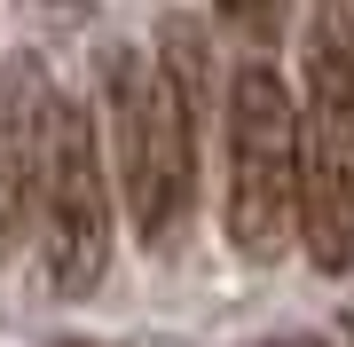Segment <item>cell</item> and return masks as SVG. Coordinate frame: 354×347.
Instances as JSON below:
<instances>
[{
  "label": "cell",
  "mask_w": 354,
  "mask_h": 347,
  "mask_svg": "<svg viewBox=\"0 0 354 347\" xmlns=\"http://www.w3.org/2000/svg\"><path fill=\"white\" fill-rule=\"evenodd\" d=\"M111 166H102L95 118L64 103L48 142V174H39V260H48L55 292H95L111 269Z\"/></svg>",
  "instance_id": "3"
},
{
  "label": "cell",
  "mask_w": 354,
  "mask_h": 347,
  "mask_svg": "<svg viewBox=\"0 0 354 347\" xmlns=\"http://www.w3.org/2000/svg\"><path fill=\"white\" fill-rule=\"evenodd\" d=\"M339 8H346V24H354V0H339Z\"/></svg>",
  "instance_id": "10"
},
{
  "label": "cell",
  "mask_w": 354,
  "mask_h": 347,
  "mask_svg": "<svg viewBox=\"0 0 354 347\" xmlns=\"http://www.w3.org/2000/svg\"><path fill=\"white\" fill-rule=\"evenodd\" d=\"M283 229H299V103L252 55L228 87V237L244 260H276Z\"/></svg>",
  "instance_id": "2"
},
{
  "label": "cell",
  "mask_w": 354,
  "mask_h": 347,
  "mask_svg": "<svg viewBox=\"0 0 354 347\" xmlns=\"http://www.w3.org/2000/svg\"><path fill=\"white\" fill-rule=\"evenodd\" d=\"M158 79L205 142V118H213V39H205V16H189V8L158 16Z\"/></svg>",
  "instance_id": "5"
},
{
  "label": "cell",
  "mask_w": 354,
  "mask_h": 347,
  "mask_svg": "<svg viewBox=\"0 0 354 347\" xmlns=\"http://www.w3.org/2000/svg\"><path fill=\"white\" fill-rule=\"evenodd\" d=\"M24 8H32L48 32H79V24L95 16V0H24Z\"/></svg>",
  "instance_id": "8"
},
{
  "label": "cell",
  "mask_w": 354,
  "mask_h": 347,
  "mask_svg": "<svg viewBox=\"0 0 354 347\" xmlns=\"http://www.w3.org/2000/svg\"><path fill=\"white\" fill-rule=\"evenodd\" d=\"M299 244L323 276L354 269V150L299 111Z\"/></svg>",
  "instance_id": "4"
},
{
  "label": "cell",
  "mask_w": 354,
  "mask_h": 347,
  "mask_svg": "<svg viewBox=\"0 0 354 347\" xmlns=\"http://www.w3.org/2000/svg\"><path fill=\"white\" fill-rule=\"evenodd\" d=\"M64 347H95V339H64Z\"/></svg>",
  "instance_id": "11"
},
{
  "label": "cell",
  "mask_w": 354,
  "mask_h": 347,
  "mask_svg": "<svg viewBox=\"0 0 354 347\" xmlns=\"http://www.w3.org/2000/svg\"><path fill=\"white\" fill-rule=\"evenodd\" d=\"M221 24L244 32L252 48H276V32H283V0H221Z\"/></svg>",
  "instance_id": "6"
},
{
  "label": "cell",
  "mask_w": 354,
  "mask_h": 347,
  "mask_svg": "<svg viewBox=\"0 0 354 347\" xmlns=\"http://www.w3.org/2000/svg\"><path fill=\"white\" fill-rule=\"evenodd\" d=\"M102 127H111V181L127 206L134 237L174 244L197 206V127L165 95L158 55L142 48H102Z\"/></svg>",
  "instance_id": "1"
},
{
  "label": "cell",
  "mask_w": 354,
  "mask_h": 347,
  "mask_svg": "<svg viewBox=\"0 0 354 347\" xmlns=\"http://www.w3.org/2000/svg\"><path fill=\"white\" fill-rule=\"evenodd\" d=\"M260 347H323V339H307V332H291V339H260Z\"/></svg>",
  "instance_id": "9"
},
{
  "label": "cell",
  "mask_w": 354,
  "mask_h": 347,
  "mask_svg": "<svg viewBox=\"0 0 354 347\" xmlns=\"http://www.w3.org/2000/svg\"><path fill=\"white\" fill-rule=\"evenodd\" d=\"M24 213H32V190L16 181V166L0 158V260L16 253V237H24Z\"/></svg>",
  "instance_id": "7"
}]
</instances>
